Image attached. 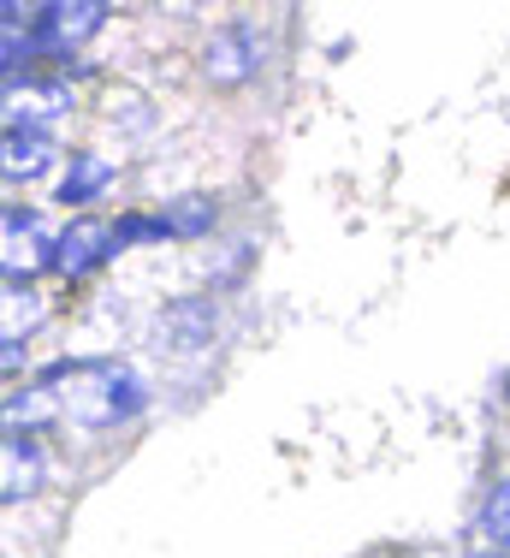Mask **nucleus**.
Here are the masks:
<instances>
[{
	"instance_id": "obj_1",
	"label": "nucleus",
	"mask_w": 510,
	"mask_h": 558,
	"mask_svg": "<svg viewBox=\"0 0 510 558\" xmlns=\"http://www.w3.org/2000/svg\"><path fill=\"white\" fill-rule=\"evenodd\" d=\"M42 387L53 392L60 416L89 434L125 428L149 410V380L119 356H60V363L42 368Z\"/></svg>"
},
{
	"instance_id": "obj_2",
	"label": "nucleus",
	"mask_w": 510,
	"mask_h": 558,
	"mask_svg": "<svg viewBox=\"0 0 510 558\" xmlns=\"http://www.w3.org/2000/svg\"><path fill=\"white\" fill-rule=\"evenodd\" d=\"M119 256V232H113V220H101V215H72L60 226V238H53V268L48 274H60V279H89V274H101L107 262Z\"/></svg>"
},
{
	"instance_id": "obj_3",
	"label": "nucleus",
	"mask_w": 510,
	"mask_h": 558,
	"mask_svg": "<svg viewBox=\"0 0 510 558\" xmlns=\"http://www.w3.org/2000/svg\"><path fill=\"white\" fill-rule=\"evenodd\" d=\"M214 327H220V310H214L208 298H172L167 310L155 315L149 339L160 356H191L203 351V344H214Z\"/></svg>"
},
{
	"instance_id": "obj_4",
	"label": "nucleus",
	"mask_w": 510,
	"mask_h": 558,
	"mask_svg": "<svg viewBox=\"0 0 510 558\" xmlns=\"http://www.w3.org/2000/svg\"><path fill=\"white\" fill-rule=\"evenodd\" d=\"M262 72V36L250 31V24H226V31H214L203 43V77L220 89H238L250 84V77Z\"/></svg>"
},
{
	"instance_id": "obj_5",
	"label": "nucleus",
	"mask_w": 510,
	"mask_h": 558,
	"mask_svg": "<svg viewBox=\"0 0 510 558\" xmlns=\"http://www.w3.org/2000/svg\"><path fill=\"white\" fill-rule=\"evenodd\" d=\"M101 24H107L101 0H53V7H36V36H42V48L60 60H72V48L89 43Z\"/></svg>"
},
{
	"instance_id": "obj_6",
	"label": "nucleus",
	"mask_w": 510,
	"mask_h": 558,
	"mask_svg": "<svg viewBox=\"0 0 510 558\" xmlns=\"http://www.w3.org/2000/svg\"><path fill=\"white\" fill-rule=\"evenodd\" d=\"M72 113V84L53 77V84H19L7 96V131H53V119Z\"/></svg>"
},
{
	"instance_id": "obj_7",
	"label": "nucleus",
	"mask_w": 510,
	"mask_h": 558,
	"mask_svg": "<svg viewBox=\"0 0 510 558\" xmlns=\"http://www.w3.org/2000/svg\"><path fill=\"white\" fill-rule=\"evenodd\" d=\"M42 475H48V458L36 446V434L7 428V446H0V499L19 505V499L42 494Z\"/></svg>"
},
{
	"instance_id": "obj_8",
	"label": "nucleus",
	"mask_w": 510,
	"mask_h": 558,
	"mask_svg": "<svg viewBox=\"0 0 510 558\" xmlns=\"http://www.w3.org/2000/svg\"><path fill=\"white\" fill-rule=\"evenodd\" d=\"M113 179H119V167L107 161V155L72 149V155H65V172H60V191H53V203L89 208V203H101V196H107V184H113Z\"/></svg>"
},
{
	"instance_id": "obj_9",
	"label": "nucleus",
	"mask_w": 510,
	"mask_h": 558,
	"mask_svg": "<svg viewBox=\"0 0 510 558\" xmlns=\"http://www.w3.org/2000/svg\"><path fill=\"white\" fill-rule=\"evenodd\" d=\"M60 161V143H53V131H7V179L12 184H36L42 172H53Z\"/></svg>"
},
{
	"instance_id": "obj_10",
	"label": "nucleus",
	"mask_w": 510,
	"mask_h": 558,
	"mask_svg": "<svg viewBox=\"0 0 510 558\" xmlns=\"http://www.w3.org/2000/svg\"><path fill=\"white\" fill-rule=\"evenodd\" d=\"M155 215L167 220V238L196 244V238H208L214 226H220V203H214L208 191H184V196H172V203H160Z\"/></svg>"
},
{
	"instance_id": "obj_11",
	"label": "nucleus",
	"mask_w": 510,
	"mask_h": 558,
	"mask_svg": "<svg viewBox=\"0 0 510 558\" xmlns=\"http://www.w3.org/2000/svg\"><path fill=\"white\" fill-rule=\"evenodd\" d=\"M60 416V404H53V392L42 387V380H31V387H12L7 392V428L19 434H36V422Z\"/></svg>"
},
{
	"instance_id": "obj_12",
	"label": "nucleus",
	"mask_w": 510,
	"mask_h": 558,
	"mask_svg": "<svg viewBox=\"0 0 510 558\" xmlns=\"http://www.w3.org/2000/svg\"><path fill=\"white\" fill-rule=\"evenodd\" d=\"M475 529H481V541H487V547H499V558H510V482H493L487 487Z\"/></svg>"
},
{
	"instance_id": "obj_13",
	"label": "nucleus",
	"mask_w": 510,
	"mask_h": 558,
	"mask_svg": "<svg viewBox=\"0 0 510 558\" xmlns=\"http://www.w3.org/2000/svg\"><path fill=\"white\" fill-rule=\"evenodd\" d=\"M113 232H119V250H131V244H167V220H160V215H119Z\"/></svg>"
},
{
	"instance_id": "obj_14",
	"label": "nucleus",
	"mask_w": 510,
	"mask_h": 558,
	"mask_svg": "<svg viewBox=\"0 0 510 558\" xmlns=\"http://www.w3.org/2000/svg\"><path fill=\"white\" fill-rule=\"evenodd\" d=\"M0 363H7V375H19V363H24V339H7V351H0Z\"/></svg>"
},
{
	"instance_id": "obj_15",
	"label": "nucleus",
	"mask_w": 510,
	"mask_h": 558,
	"mask_svg": "<svg viewBox=\"0 0 510 558\" xmlns=\"http://www.w3.org/2000/svg\"><path fill=\"white\" fill-rule=\"evenodd\" d=\"M499 387H505V404H510V368H505V380H499Z\"/></svg>"
},
{
	"instance_id": "obj_16",
	"label": "nucleus",
	"mask_w": 510,
	"mask_h": 558,
	"mask_svg": "<svg viewBox=\"0 0 510 558\" xmlns=\"http://www.w3.org/2000/svg\"><path fill=\"white\" fill-rule=\"evenodd\" d=\"M469 558H499V553H469Z\"/></svg>"
}]
</instances>
